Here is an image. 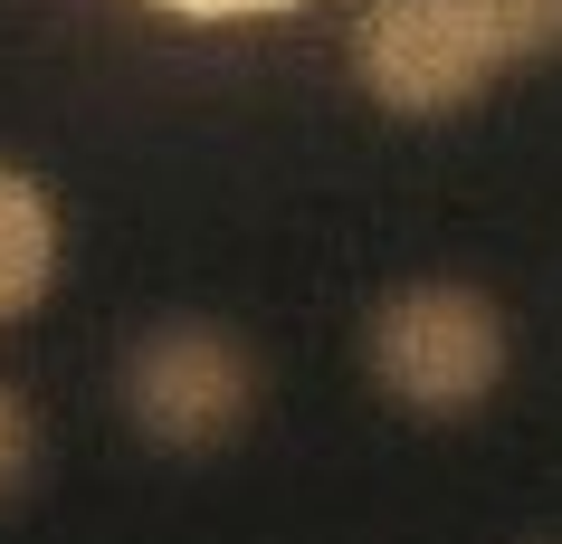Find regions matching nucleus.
<instances>
[{"instance_id": "f257e3e1", "label": "nucleus", "mask_w": 562, "mask_h": 544, "mask_svg": "<svg viewBox=\"0 0 562 544\" xmlns=\"http://www.w3.org/2000/svg\"><path fill=\"white\" fill-rule=\"evenodd\" d=\"M362 373L411 421H476L515 373V325L468 277H411L362 315Z\"/></svg>"}, {"instance_id": "39448f33", "label": "nucleus", "mask_w": 562, "mask_h": 544, "mask_svg": "<svg viewBox=\"0 0 562 544\" xmlns=\"http://www.w3.org/2000/svg\"><path fill=\"white\" fill-rule=\"evenodd\" d=\"M486 20H496V38H505L515 67L562 58V0H486Z\"/></svg>"}, {"instance_id": "7ed1b4c3", "label": "nucleus", "mask_w": 562, "mask_h": 544, "mask_svg": "<svg viewBox=\"0 0 562 544\" xmlns=\"http://www.w3.org/2000/svg\"><path fill=\"white\" fill-rule=\"evenodd\" d=\"M115 411L144 449L201 458V449L248 430V411H258V354L229 325H201V315L144 325L115 363Z\"/></svg>"}, {"instance_id": "20e7f679", "label": "nucleus", "mask_w": 562, "mask_h": 544, "mask_svg": "<svg viewBox=\"0 0 562 544\" xmlns=\"http://www.w3.org/2000/svg\"><path fill=\"white\" fill-rule=\"evenodd\" d=\"M58 268H67L58 191L30 163H0V325H30L58 297Z\"/></svg>"}, {"instance_id": "f03ea898", "label": "nucleus", "mask_w": 562, "mask_h": 544, "mask_svg": "<svg viewBox=\"0 0 562 544\" xmlns=\"http://www.w3.org/2000/svg\"><path fill=\"white\" fill-rule=\"evenodd\" d=\"M344 67L401 124H448L486 106L496 77H515L486 0H362L344 30Z\"/></svg>"}, {"instance_id": "0eeeda50", "label": "nucleus", "mask_w": 562, "mask_h": 544, "mask_svg": "<svg viewBox=\"0 0 562 544\" xmlns=\"http://www.w3.org/2000/svg\"><path fill=\"white\" fill-rule=\"evenodd\" d=\"M20 468H30V411H20V392L0 382V487L20 478Z\"/></svg>"}, {"instance_id": "423d86ee", "label": "nucleus", "mask_w": 562, "mask_h": 544, "mask_svg": "<svg viewBox=\"0 0 562 544\" xmlns=\"http://www.w3.org/2000/svg\"><path fill=\"white\" fill-rule=\"evenodd\" d=\"M162 20H191V30H238V20H286V10H315V0H144Z\"/></svg>"}]
</instances>
